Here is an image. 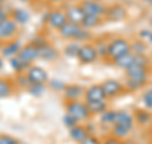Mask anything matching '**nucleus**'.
<instances>
[{"instance_id": "nucleus-1", "label": "nucleus", "mask_w": 152, "mask_h": 144, "mask_svg": "<svg viewBox=\"0 0 152 144\" xmlns=\"http://www.w3.org/2000/svg\"><path fill=\"white\" fill-rule=\"evenodd\" d=\"M124 71H126V79H127V88L129 91L142 89L147 84V82H148L150 66H146L133 61V65H131Z\"/></svg>"}, {"instance_id": "nucleus-2", "label": "nucleus", "mask_w": 152, "mask_h": 144, "mask_svg": "<svg viewBox=\"0 0 152 144\" xmlns=\"http://www.w3.org/2000/svg\"><path fill=\"white\" fill-rule=\"evenodd\" d=\"M58 35L65 38V40H72V41H88L90 38L89 30H85L83 26L74 24V23L67 22L64 27H61L58 31Z\"/></svg>"}, {"instance_id": "nucleus-3", "label": "nucleus", "mask_w": 152, "mask_h": 144, "mask_svg": "<svg viewBox=\"0 0 152 144\" xmlns=\"http://www.w3.org/2000/svg\"><path fill=\"white\" fill-rule=\"evenodd\" d=\"M131 52V41L124 37H115L109 41L107 57L109 60H117L121 56Z\"/></svg>"}, {"instance_id": "nucleus-4", "label": "nucleus", "mask_w": 152, "mask_h": 144, "mask_svg": "<svg viewBox=\"0 0 152 144\" xmlns=\"http://www.w3.org/2000/svg\"><path fill=\"white\" fill-rule=\"evenodd\" d=\"M66 114L71 115L74 119H76L79 122L81 121H85V120H88L91 115H90L89 110L86 107V103L83 102L81 99L79 101H67V103H66Z\"/></svg>"}, {"instance_id": "nucleus-5", "label": "nucleus", "mask_w": 152, "mask_h": 144, "mask_svg": "<svg viewBox=\"0 0 152 144\" xmlns=\"http://www.w3.org/2000/svg\"><path fill=\"white\" fill-rule=\"evenodd\" d=\"M80 7L84 10L85 16H96L104 18L107 13V7L98 0H83L80 3Z\"/></svg>"}, {"instance_id": "nucleus-6", "label": "nucleus", "mask_w": 152, "mask_h": 144, "mask_svg": "<svg viewBox=\"0 0 152 144\" xmlns=\"http://www.w3.org/2000/svg\"><path fill=\"white\" fill-rule=\"evenodd\" d=\"M26 74L32 84H47L50 80L47 71L39 65H31L27 69Z\"/></svg>"}, {"instance_id": "nucleus-7", "label": "nucleus", "mask_w": 152, "mask_h": 144, "mask_svg": "<svg viewBox=\"0 0 152 144\" xmlns=\"http://www.w3.org/2000/svg\"><path fill=\"white\" fill-rule=\"evenodd\" d=\"M98 51L93 44H83L79 50L77 59L81 64H93L98 60Z\"/></svg>"}, {"instance_id": "nucleus-8", "label": "nucleus", "mask_w": 152, "mask_h": 144, "mask_svg": "<svg viewBox=\"0 0 152 144\" xmlns=\"http://www.w3.org/2000/svg\"><path fill=\"white\" fill-rule=\"evenodd\" d=\"M17 56L22 61H24L26 64L33 65V61H36L39 57V49L34 44L31 42V44H28L26 46H22Z\"/></svg>"}, {"instance_id": "nucleus-9", "label": "nucleus", "mask_w": 152, "mask_h": 144, "mask_svg": "<svg viewBox=\"0 0 152 144\" xmlns=\"http://www.w3.org/2000/svg\"><path fill=\"white\" fill-rule=\"evenodd\" d=\"M102 87L104 89V93H105L107 98H114L118 97L123 93L124 91V85H123L119 80L117 79H107L102 83Z\"/></svg>"}, {"instance_id": "nucleus-10", "label": "nucleus", "mask_w": 152, "mask_h": 144, "mask_svg": "<svg viewBox=\"0 0 152 144\" xmlns=\"http://www.w3.org/2000/svg\"><path fill=\"white\" fill-rule=\"evenodd\" d=\"M47 23L51 28L58 31L61 27H64L66 23H67V17H66L65 10H61V9H53L51 10L48 17H47Z\"/></svg>"}, {"instance_id": "nucleus-11", "label": "nucleus", "mask_w": 152, "mask_h": 144, "mask_svg": "<svg viewBox=\"0 0 152 144\" xmlns=\"http://www.w3.org/2000/svg\"><path fill=\"white\" fill-rule=\"evenodd\" d=\"M18 32V24L13 21L12 18H8L0 24V40L1 41H9L17 35Z\"/></svg>"}, {"instance_id": "nucleus-12", "label": "nucleus", "mask_w": 152, "mask_h": 144, "mask_svg": "<svg viewBox=\"0 0 152 144\" xmlns=\"http://www.w3.org/2000/svg\"><path fill=\"white\" fill-rule=\"evenodd\" d=\"M127 17V10L124 7L119 4H113L110 7H107V13L104 18H107L110 22H121Z\"/></svg>"}, {"instance_id": "nucleus-13", "label": "nucleus", "mask_w": 152, "mask_h": 144, "mask_svg": "<svg viewBox=\"0 0 152 144\" xmlns=\"http://www.w3.org/2000/svg\"><path fill=\"white\" fill-rule=\"evenodd\" d=\"M62 92L66 101H79L84 98L85 88H83L79 84H66Z\"/></svg>"}, {"instance_id": "nucleus-14", "label": "nucleus", "mask_w": 152, "mask_h": 144, "mask_svg": "<svg viewBox=\"0 0 152 144\" xmlns=\"http://www.w3.org/2000/svg\"><path fill=\"white\" fill-rule=\"evenodd\" d=\"M66 17H67V22L70 23H74V24H79L81 26V23L85 18V13L81 9V7L79 5H70L66 8Z\"/></svg>"}, {"instance_id": "nucleus-15", "label": "nucleus", "mask_w": 152, "mask_h": 144, "mask_svg": "<svg viewBox=\"0 0 152 144\" xmlns=\"http://www.w3.org/2000/svg\"><path fill=\"white\" fill-rule=\"evenodd\" d=\"M85 101H105L107 96L104 93L102 84H93L85 89Z\"/></svg>"}, {"instance_id": "nucleus-16", "label": "nucleus", "mask_w": 152, "mask_h": 144, "mask_svg": "<svg viewBox=\"0 0 152 144\" xmlns=\"http://www.w3.org/2000/svg\"><path fill=\"white\" fill-rule=\"evenodd\" d=\"M134 116L131 115L128 111H115V117H114V124L113 125H121L128 128L132 130L134 126Z\"/></svg>"}, {"instance_id": "nucleus-17", "label": "nucleus", "mask_w": 152, "mask_h": 144, "mask_svg": "<svg viewBox=\"0 0 152 144\" xmlns=\"http://www.w3.org/2000/svg\"><path fill=\"white\" fill-rule=\"evenodd\" d=\"M22 47V44L19 41H12L9 40L7 41L5 44H3L1 49H0V52H1V56L3 57H9V59H12V57L17 56L19 50H20Z\"/></svg>"}, {"instance_id": "nucleus-18", "label": "nucleus", "mask_w": 152, "mask_h": 144, "mask_svg": "<svg viewBox=\"0 0 152 144\" xmlns=\"http://www.w3.org/2000/svg\"><path fill=\"white\" fill-rule=\"evenodd\" d=\"M10 18L17 23L18 26H20V24H27V23L29 22L31 16H29V13H28V10H26V9L15 8V9H13V12L10 13Z\"/></svg>"}, {"instance_id": "nucleus-19", "label": "nucleus", "mask_w": 152, "mask_h": 144, "mask_svg": "<svg viewBox=\"0 0 152 144\" xmlns=\"http://www.w3.org/2000/svg\"><path fill=\"white\" fill-rule=\"evenodd\" d=\"M38 49H39V57L47 60V61H52V60L57 59V56H58L57 50L51 44H48V42H46L45 45H42L41 47H38Z\"/></svg>"}, {"instance_id": "nucleus-20", "label": "nucleus", "mask_w": 152, "mask_h": 144, "mask_svg": "<svg viewBox=\"0 0 152 144\" xmlns=\"http://www.w3.org/2000/svg\"><path fill=\"white\" fill-rule=\"evenodd\" d=\"M89 130L86 126L81 125V124H77V125H75L74 128L70 129V137L72 140H75L76 143H80L81 140H84L85 138L89 135Z\"/></svg>"}, {"instance_id": "nucleus-21", "label": "nucleus", "mask_w": 152, "mask_h": 144, "mask_svg": "<svg viewBox=\"0 0 152 144\" xmlns=\"http://www.w3.org/2000/svg\"><path fill=\"white\" fill-rule=\"evenodd\" d=\"M86 107L90 115H102L105 110H108V103L105 101H85Z\"/></svg>"}, {"instance_id": "nucleus-22", "label": "nucleus", "mask_w": 152, "mask_h": 144, "mask_svg": "<svg viewBox=\"0 0 152 144\" xmlns=\"http://www.w3.org/2000/svg\"><path fill=\"white\" fill-rule=\"evenodd\" d=\"M133 61H134V54H132V52H128V54L121 56L119 59L114 60V64H115L118 68L126 70V69L129 68L131 65H133Z\"/></svg>"}, {"instance_id": "nucleus-23", "label": "nucleus", "mask_w": 152, "mask_h": 144, "mask_svg": "<svg viewBox=\"0 0 152 144\" xmlns=\"http://www.w3.org/2000/svg\"><path fill=\"white\" fill-rule=\"evenodd\" d=\"M14 89L13 83L9 79L0 78V98H8L9 96H12Z\"/></svg>"}, {"instance_id": "nucleus-24", "label": "nucleus", "mask_w": 152, "mask_h": 144, "mask_svg": "<svg viewBox=\"0 0 152 144\" xmlns=\"http://www.w3.org/2000/svg\"><path fill=\"white\" fill-rule=\"evenodd\" d=\"M134 121H137L140 125H148L152 122V115L148 110H138L134 115Z\"/></svg>"}, {"instance_id": "nucleus-25", "label": "nucleus", "mask_w": 152, "mask_h": 144, "mask_svg": "<svg viewBox=\"0 0 152 144\" xmlns=\"http://www.w3.org/2000/svg\"><path fill=\"white\" fill-rule=\"evenodd\" d=\"M10 66L13 68V70H15L17 74H22V73H26L27 69L29 68L31 65H28L24 61H22L18 56H14L10 59Z\"/></svg>"}, {"instance_id": "nucleus-26", "label": "nucleus", "mask_w": 152, "mask_h": 144, "mask_svg": "<svg viewBox=\"0 0 152 144\" xmlns=\"http://www.w3.org/2000/svg\"><path fill=\"white\" fill-rule=\"evenodd\" d=\"M103 18L102 17H96V16H85L84 21L81 23V26L85 30H91V28L98 27L102 23Z\"/></svg>"}, {"instance_id": "nucleus-27", "label": "nucleus", "mask_w": 152, "mask_h": 144, "mask_svg": "<svg viewBox=\"0 0 152 144\" xmlns=\"http://www.w3.org/2000/svg\"><path fill=\"white\" fill-rule=\"evenodd\" d=\"M81 47V44L79 41H72L65 47V55H67L69 57H77L79 50Z\"/></svg>"}, {"instance_id": "nucleus-28", "label": "nucleus", "mask_w": 152, "mask_h": 144, "mask_svg": "<svg viewBox=\"0 0 152 144\" xmlns=\"http://www.w3.org/2000/svg\"><path fill=\"white\" fill-rule=\"evenodd\" d=\"M147 50V45L145 41H134L131 42V52L134 55H145Z\"/></svg>"}, {"instance_id": "nucleus-29", "label": "nucleus", "mask_w": 152, "mask_h": 144, "mask_svg": "<svg viewBox=\"0 0 152 144\" xmlns=\"http://www.w3.org/2000/svg\"><path fill=\"white\" fill-rule=\"evenodd\" d=\"M132 130H129L128 128L121 126V125H112V135L119 138V139H124L129 135V133Z\"/></svg>"}, {"instance_id": "nucleus-30", "label": "nucleus", "mask_w": 152, "mask_h": 144, "mask_svg": "<svg viewBox=\"0 0 152 144\" xmlns=\"http://www.w3.org/2000/svg\"><path fill=\"white\" fill-rule=\"evenodd\" d=\"M114 117H115V110H105L100 115V122L104 125H113L114 124Z\"/></svg>"}, {"instance_id": "nucleus-31", "label": "nucleus", "mask_w": 152, "mask_h": 144, "mask_svg": "<svg viewBox=\"0 0 152 144\" xmlns=\"http://www.w3.org/2000/svg\"><path fill=\"white\" fill-rule=\"evenodd\" d=\"M15 84L18 87H20L22 89H28L32 85L31 80L28 79V76L26 73H22V74H18L17 75V80H15Z\"/></svg>"}, {"instance_id": "nucleus-32", "label": "nucleus", "mask_w": 152, "mask_h": 144, "mask_svg": "<svg viewBox=\"0 0 152 144\" xmlns=\"http://www.w3.org/2000/svg\"><path fill=\"white\" fill-rule=\"evenodd\" d=\"M108 44L109 42L104 41V40H98L95 44V49L98 51L99 57H107V52H108Z\"/></svg>"}, {"instance_id": "nucleus-33", "label": "nucleus", "mask_w": 152, "mask_h": 144, "mask_svg": "<svg viewBox=\"0 0 152 144\" xmlns=\"http://www.w3.org/2000/svg\"><path fill=\"white\" fill-rule=\"evenodd\" d=\"M45 88H46V84H32L27 91L32 96H36V97H38V96H42L45 93Z\"/></svg>"}, {"instance_id": "nucleus-34", "label": "nucleus", "mask_w": 152, "mask_h": 144, "mask_svg": "<svg viewBox=\"0 0 152 144\" xmlns=\"http://www.w3.org/2000/svg\"><path fill=\"white\" fill-rule=\"evenodd\" d=\"M142 101H143V105L147 110H152V88L148 89L147 92H145Z\"/></svg>"}, {"instance_id": "nucleus-35", "label": "nucleus", "mask_w": 152, "mask_h": 144, "mask_svg": "<svg viewBox=\"0 0 152 144\" xmlns=\"http://www.w3.org/2000/svg\"><path fill=\"white\" fill-rule=\"evenodd\" d=\"M19 140L12 135H7V134H0V144H18Z\"/></svg>"}, {"instance_id": "nucleus-36", "label": "nucleus", "mask_w": 152, "mask_h": 144, "mask_svg": "<svg viewBox=\"0 0 152 144\" xmlns=\"http://www.w3.org/2000/svg\"><path fill=\"white\" fill-rule=\"evenodd\" d=\"M64 124H65V126H67L69 129H71V128H74L75 125H77V124H80V122L76 119H74L71 115L66 114L64 116Z\"/></svg>"}, {"instance_id": "nucleus-37", "label": "nucleus", "mask_w": 152, "mask_h": 144, "mask_svg": "<svg viewBox=\"0 0 152 144\" xmlns=\"http://www.w3.org/2000/svg\"><path fill=\"white\" fill-rule=\"evenodd\" d=\"M48 84H50V87L53 89V91H64L65 85H66L62 80H58V79L48 80Z\"/></svg>"}, {"instance_id": "nucleus-38", "label": "nucleus", "mask_w": 152, "mask_h": 144, "mask_svg": "<svg viewBox=\"0 0 152 144\" xmlns=\"http://www.w3.org/2000/svg\"><path fill=\"white\" fill-rule=\"evenodd\" d=\"M79 144H103V142H102L99 138L91 135V134H89V135H88L86 138H85L84 140L80 142Z\"/></svg>"}, {"instance_id": "nucleus-39", "label": "nucleus", "mask_w": 152, "mask_h": 144, "mask_svg": "<svg viewBox=\"0 0 152 144\" xmlns=\"http://www.w3.org/2000/svg\"><path fill=\"white\" fill-rule=\"evenodd\" d=\"M123 139H119V138H117V137H114V135H112V137H109V138H107L103 142V144H123Z\"/></svg>"}, {"instance_id": "nucleus-40", "label": "nucleus", "mask_w": 152, "mask_h": 144, "mask_svg": "<svg viewBox=\"0 0 152 144\" xmlns=\"http://www.w3.org/2000/svg\"><path fill=\"white\" fill-rule=\"evenodd\" d=\"M8 18H10V13L5 12L3 8H0V24H1L4 21H7Z\"/></svg>"}, {"instance_id": "nucleus-41", "label": "nucleus", "mask_w": 152, "mask_h": 144, "mask_svg": "<svg viewBox=\"0 0 152 144\" xmlns=\"http://www.w3.org/2000/svg\"><path fill=\"white\" fill-rule=\"evenodd\" d=\"M150 35H151V31H147V30H142L141 31V36L143 38H148Z\"/></svg>"}, {"instance_id": "nucleus-42", "label": "nucleus", "mask_w": 152, "mask_h": 144, "mask_svg": "<svg viewBox=\"0 0 152 144\" xmlns=\"http://www.w3.org/2000/svg\"><path fill=\"white\" fill-rule=\"evenodd\" d=\"M123 144H137V142H134V140H124Z\"/></svg>"}, {"instance_id": "nucleus-43", "label": "nucleus", "mask_w": 152, "mask_h": 144, "mask_svg": "<svg viewBox=\"0 0 152 144\" xmlns=\"http://www.w3.org/2000/svg\"><path fill=\"white\" fill-rule=\"evenodd\" d=\"M3 66H4V61H3L1 57H0V69H3Z\"/></svg>"}, {"instance_id": "nucleus-44", "label": "nucleus", "mask_w": 152, "mask_h": 144, "mask_svg": "<svg viewBox=\"0 0 152 144\" xmlns=\"http://www.w3.org/2000/svg\"><path fill=\"white\" fill-rule=\"evenodd\" d=\"M48 1H51V3H61V1H64V0H48Z\"/></svg>"}, {"instance_id": "nucleus-45", "label": "nucleus", "mask_w": 152, "mask_h": 144, "mask_svg": "<svg viewBox=\"0 0 152 144\" xmlns=\"http://www.w3.org/2000/svg\"><path fill=\"white\" fill-rule=\"evenodd\" d=\"M145 3H147V4H152V0H143Z\"/></svg>"}, {"instance_id": "nucleus-46", "label": "nucleus", "mask_w": 152, "mask_h": 144, "mask_svg": "<svg viewBox=\"0 0 152 144\" xmlns=\"http://www.w3.org/2000/svg\"><path fill=\"white\" fill-rule=\"evenodd\" d=\"M148 41H150L151 44H152V32H151V35H150V37H148Z\"/></svg>"}, {"instance_id": "nucleus-47", "label": "nucleus", "mask_w": 152, "mask_h": 144, "mask_svg": "<svg viewBox=\"0 0 152 144\" xmlns=\"http://www.w3.org/2000/svg\"><path fill=\"white\" fill-rule=\"evenodd\" d=\"M4 5V1H3V0H0V7H3Z\"/></svg>"}, {"instance_id": "nucleus-48", "label": "nucleus", "mask_w": 152, "mask_h": 144, "mask_svg": "<svg viewBox=\"0 0 152 144\" xmlns=\"http://www.w3.org/2000/svg\"><path fill=\"white\" fill-rule=\"evenodd\" d=\"M18 144H27V143H23V142H19Z\"/></svg>"}, {"instance_id": "nucleus-49", "label": "nucleus", "mask_w": 152, "mask_h": 144, "mask_svg": "<svg viewBox=\"0 0 152 144\" xmlns=\"http://www.w3.org/2000/svg\"><path fill=\"white\" fill-rule=\"evenodd\" d=\"M22 1H28V0H22Z\"/></svg>"}, {"instance_id": "nucleus-50", "label": "nucleus", "mask_w": 152, "mask_h": 144, "mask_svg": "<svg viewBox=\"0 0 152 144\" xmlns=\"http://www.w3.org/2000/svg\"><path fill=\"white\" fill-rule=\"evenodd\" d=\"M151 27H152V19H151Z\"/></svg>"}, {"instance_id": "nucleus-51", "label": "nucleus", "mask_w": 152, "mask_h": 144, "mask_svg": "<svg viewBox=\"0 0 152 144\" xmlns=\"http://www.w3.org/2000/svg\"><path fill=\"white\" fill-rule=\"evenodd\" d=\"M3 1H4V3H5V0H3Z\"/></svg>"}, {"instance_id": "nucleus-52", "label": "nucleus", "mask_w": 152, "mask_h": 144, "mask_svg": "<svg viewBox=\"0 0 152 144\" xmlns=\"http://www.w3.org/2000/svg\"><path fill=\"white\" fill-rule=\"evenodd\" d=\"M98 1H102V0H98Z\"/></svg>"}]
</instances>
